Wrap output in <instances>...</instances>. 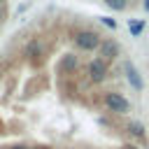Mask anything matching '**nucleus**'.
I'll return each mask as SVG.
<instances>
[{"label": "nucleus", "mask_w": 149, "mask_h": 149, "mask_svg": "<svg viewBox=\"0 0 149 149\" xmlns=\"http://www.w3.org/2000/svg\"><path fill=\"white\" fill-rule=\"evenodd\" d=\"M30 149H51V147H44V144H40V147H30Z\"/></svg>", "instance_id": "dca6fc26"}, {"label": "nucleus", "mask_w": 149, "mask_h": 149, "mask_svg": "<svg viewBox=\"0 0 149 149\" xmlns=\"http://www.w3.org/2000/svg\"><path fill=\"white\" fill-rule=\"evenodd\" d=\"M79 65H81V61H79V54H77V51H65V54L61 56V61H58V70H61L63 74L77 72Z\"/></svg>", "instance_id": "0eeeda50"}, {"label": "nucleus", "mask_w": 149, "mask_h": 149, "mask_svg": "<svg viewBox=\"0 0 149 149\" xmlns=\"http://www.w3.org/2000/svg\"><path fill=\"white\" fill-rule=\"evenodd\" d=\"M126 133H128L130 137H144V126H142L140 121H130V123L126 126Z\"/></svg>", "instance_id": "1a4fd4ad"}, {"label": "nucleus", "mask_w": 149, "mask_h": 149, "mask_svg": "<svg viewBox=\"0 0 149 149\" xmlns=\"http://www.w3.org/2000/svg\"><path fill=\"white\" fill-rule=\"evenodd\" d=\"M98 21H100V23H102L105 28H109V30H116V21H114L112 16H100Z\"/></svg>", "instance_id": "9b49d317"}, {"label": "nucleus", "mask_w": 149, "mask_h": 149, "mask_svg": "<svg viewBox=\"0 0 149 149\" xmlns=\"http://www.w3.org/2000/svg\"><path fill=\"white\" fill-rule=\"evenodd\" d=\"M102 2H105L112 12H123V9H128V5H130L128 0H102Z\"/></svg>", "instance_id": "9d476101"}, {"label": "nucleus", "mask_w": 149, "mask_h": 149, "mask_svg": "<svg viewBox=\"0 0 149 149\" xmlns=\"http://www.w3.org/2000/svg\"><path fill=\"white\" fill-rule=\"evenodd\" d=\"M102 107H105L109 114H114V116H123V114L130 112V100H128L121 91H105V95H102Z\"/></svg>", "instance_id": "f03ea898"}, {"label": "nucleus", "mask_w": 149, "mask_h": 149, "mask_svg": "<svg viewBox=\"0 0 149 149\" xmlns=\"http://www.w3.org/2000/svg\"><path fill=\"white\" fill-rule=\"evenodd\" d=\"M0 2H5V0H0Z\"/></svg>", "instance_id": "f3484780"}, {"label": "nucleus", "mask_w": 149, "mask_h": 149, "mask_svg": "<svg viewBox=\"0 0 149 149\" xmlns=\"http://www.w3.org/2000/svg\"><path fill=\"white\" fill-rule=\"evenodd\" d=\"M70 40H72V44L79 54H95L100 42H102V35L95 28H79L70 35Z\"/></svg>", "instance_id": "f257e3e1"}, {"label": "nucleus", "mask_w": 149, "mask_h": 149, "mask_svg": "<svg viewBox=\"0 0 149 149\" xmlns=\"http://www.w3.org/2000/svg\"><path fill=\"white\" fill-rule=\"evenodd\" d=\"M121 149H140V147H137V144H130V142H128V144H123Z\"/></svg>", "instance_id": "4468645a"}, {"label": "nucleus", "mask_w": 149, "mask_h": 149, "mask_svg": "<svg viewBox=\"0 0 149 149\" xmlns=\"http://www.w3.org/2000/svg\"><path fill=\"white\" fill-rule=\"evenodd\" d=\"M95 56H100V58L107 61V63H114V61L121 56V44H119L114 37H102V42H100Z\"/></svg>", "instance_id": "423d86ee"}, {"label": "nucleus", "mask_w": 149, "mask_h": 149, "mask_svg": "<svg viewBox=\"0 0 149 149\" xmlns=\"http://www.w3.org/2000/svg\"><path fill=\"white\" fill-rule=\"evenodd\" d=\"M142 9H144V12H149V0H142Z\"/></svg>", "instance_id": "2eb2a0df"}, {"label": "nucleus", "mask_w": 149, "mask_h": 149, "mask_svg": "<svg viewBox=\"0 0 149 149\" xmlns=\"http://www.w3.org/2000/svg\"><path fill=\"white\" fill-rule=\"evenodd\" d=\"M7 21V7H5V2H0V26Z\"/></svg>", "instance_id": "f8f14e48"}, {"label": "nucleus", "mask_w": 149, "mask_h": 149, "mask_svg": "<svg viewBox=\"0 0 149 149\" xmlns=\"http://www.w3.org/2000/svg\"><path fill=\"white\" fill-rule=\"evenodd\" d=\"M84 72H86V79H88V84L98 86V84L107 81V77H109V63H107V61H102L100 56H93V58L86 63Z\"/></svg>", "instance_id": "20e7f679"}, {"label": "nucleus", "mask_w": 149, "mask_h": 149, "mask_svg": "<svg viewBox=\"0 0 149 149\" xmlns=\"http://www.w3.org/2000/svg\"><path fill=\"white\" fill-rule=\"evenodd\" d=\"M121 74L126 77V81L130 84L133 91H142V88H144V79H142L137 65H135L130 58H123V61H121Z\"/></svg>", "instance_id": "39448f33"}, {"label": "nucleus", "mask_w": 149, "mask_h": 149, "mask_svg": "<svg viewBox=\"0 0 149 149\" xmlns=\"http://www.w3.org/2000/svg\"><path fill=\"white\" fill-rule=\"evenodd\" d=\"M144 21L142 19H128V33H130V37H140L142 35V30H144Z\"/></svg>", "instance_id": "6e6552de"}, {"label": "nucleus", "mask_w": 149, "mask_h": 149, "mask_svg": "<svg viewBox=\"0 0 149 149\" xmlns=\"http://www.w3.org/2000/svg\"><path fill=\"white\" fill-rule=\"evenodd\" d=\"M9 149H30V147L23 144V142H16V144H9Z\"/></svg>", "instance_id": "ddd939ff"}, {"label": "nucleus", "mask_w": 149, "mask_h": 149, "mask_svg": "<svg viewBox=\"0 0 149 149\" xmlns=\"http://www.w3.org/2000/svg\"><path fill=\"white\" fill-rule=\"evenodd\" d=\"M21 56L30 63V65H42V61L47 58V42L42 37H30L23 49H21Z\"/></svg>", "instance_id": "7ed1b4c3"}]
</instances>
